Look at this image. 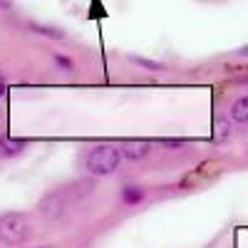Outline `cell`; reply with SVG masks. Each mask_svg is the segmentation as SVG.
Returning <instances> with one entry per match:
<instances>
[{
    "label": "cell",
    "instance_id": "cell-1",
    "mask_svg": "<svg viewBox=\"0 0 248 248\" xmlns=\"http://www.w3.org/2000/svg\"><path fill=\"white\" fill-rule=\"evenodd\" d=\"M122 161V149L119 147H112V144H99V147H94L87 159H85V169L94 176H107L112 171H117Z\"/></svg>",
    "mask_w": 248,
    "mask_h": 248
},
{
    "label": "cell",
    "instance_id": "cell-2",
    "mask_svg": "<svg viewBox=\"0 0 248 248\" xmlns=\"http://www.w3.org/2000/svg\"><path fill=\"white\" fill-rule=\"evenodd\" d=\"M30 238V221L23 214H5L0 216V241L10 246H20Z\"/></svg>",
    "mask_w": 248,
    "mask_h": 248
},
{
    "label": "cell",
    "instance_id": "cell-3",
    "mask_svg": "<svg viewBox=\"0 0 248 248\" xmlns=\"http://www.w3.org/2000/svg\"><path fill=\"white\" fill-rule=\"evenodd\" d=\"M67 211V199L65 194H47L43 201H40V214H43L47 221H55V218H62Z\"/></svg>",
    "mask_w": 248,
    "mask_h": 248
},
{
    "label": "cell",
    "instance_id": "cell-4",
    "mask_svg": "<svg viewBox=\"0 0 248 248\" xmlns=\"http://www.w3.org/2000/svg\"><path fill=\"white\" fill-rule=\"evenodd\" d=\"M122 149V156L124 159H129V161H141V159H147L149 152H152V144L149 141H144V139H134V141H127Z\"/></svg>",
    "mask_w": 248,
    "mask_h": 248
},
{
    "label": "cell",
    "instance_id": "cell-5",
    "mask_svg": "<svg viewBox=\"0 0 248 248\" xmlns=\"http://www.w3.org/2000/svg\"><path fill=\"white\" fill-rule=\"evenodd\" d=\"M231 119L238 122V124H248V94L238 97L231 105Z\"/></svg>",
    "mask_w": 248,
    "mask_h": 248
},
{
    "label": "cell",
    "instance_id": "cell-6",
    "mask_svg": "<svg viewBox=\"0 0 248 248\" xmlns=\"http://www.w3.org/2000/svg\"><path fill=\"white\" fill-rule=\"evenodd\" d=\"M122 201L127 203V206H137V203H141L144 201V189L141 186H124L122 189Z\"/></svg>",
    "mask_w": 248,
    "mask_h": 248
},
{
    "label": "cell",
    "instance_id": "cell-7",
    "mask_svg": "<svg viewBox=\"0 0 248 248\" xmlns=\"http://www.w3.org/2000/svg\"><path fill=\"white\" fill-rule=\"evenodd\" d=\"M30 30L35 35H45L50 40H62L65 37V30H60V28H52V25H40V23H30Z\"/></svg>",
    "mask_w": 248,
    "mask_h": 248
},
{
    "label": "cell",
    "instance_id": "cell-8",
    "mask_svg": "<svg viewBox=\"0 0 248 248\" xmlns=\"http://www.w3.org/2000/svg\"><path fill=\"white\" fill-rule=\"evenodd\" d=\"M23 147H25L23 139H15L13 141L10 137H0V152H3V154H17Z\"/></svg>",
    "mask_w": 248,
    "mask_h": 248
},
{
    "label": "cell",
    "instance_id": "cell-9",
    "mask_svg": "<svg viewBox=\"0 0 248 248\" xmlns=\"http://www.w3.org/2000/svg\"><path fill=\"white\" fill-rule=\"evenodd\" d=\"M129 60L134 62V65L144 67V70H149V72H161L164 65L161 62H154V60H147V57H139V55H129Z\"/></svg>",
    "mask_w": 248,
    "mask_h": 248
},
{
    "label": "cell",
    "instance_id": "cell-10",
    "mask_svg": "<svg viewBox=\"0 0 248 248\" xmlns=\"http://www.w3.org/2000/svg\"><path fill=\"white\" fill-rule=\"evenodd\" d=\"M226 137H229V122L218 119V122H216V134H214V139H216V141H223Z\"/></svg>",
    "mask_w": 248,
    "mask_h": 248
},
{
    "label": "cell",
    "instance_id": "cell-11",
    "mask_svg": "<svg viewBox=\"0 0 248 248\" xmlns=\"http://www.w3.org/2000/svg\"><path fill=\"white\" fill-rule=\"evenodd\" d=\"M159 144H164V147H174V149H179V147H184V144H186V139H159Z\"/></svg>",
    "mask_w": 248,
    "mask_h": 248
},
{
    "label": "cell",
    "instance_id": "cell-12",
    "mask_svg": "<svg viewBox=\"0 0 248 248\" xmlns=\"http://www.w3.org/2000/svg\"><path fill=\"white\" fill-rule=\"evenodd\" d=\"M55 62H57V65H60L62 70H65V72H70V70H72V62H70L67 57H62V55H55Z\"/></svg>",
    "mask_w": 248,
    "mask_h": 248
},
{
    "label": "cell",
    "instance_id": "cell-13",
    "mask_svg": "<svg viewBox=\"0 0 248 248\" xmlns=\"http://www.w3.org/2000/svg\"><path fill=\"white\" fill-rule=\"evenodd\" d=\"M10 8H13L10 0H0V10H10Z\"/></svg>",
    "mask_w": 248,
    "mask_h": 248
},
{
    "label": "cell",
    "instance_id": "cell-14",
    "mask_svg": "<svg viewBox=\"0 0 248 248\" xmlns=\"http://www.w3.org/2000/svg\"><path fill=\"white\" fill-rule=\"evenodd\" d=\"M236 52H238L241 57H248V45H243V47H241V50H236Z\"/></svg>",
    "mask_w": 248,
    "mask_h": 248
},
{
    "label": "cell",
    "instance_id": "cell-15",
    "mask_svg": "<svg viewBox=\"0 0 248 248\" xmlns=\"http://www.w3.org/2000/svg\"><path fill=\"white\" fill-rule=\"evenodd\" d=\"M8 92V87H5V79H0V97H3Z\"/></svg>",
    "mask_w": 248,
    "mask_h": 248
},
{
    "label": "cell",
    "instance_id": "cell-16",
    "mask_svg": "<svg viewBox=\"0 0 248 248\" xmlns=\"http://www.w3.org/2000/svg\"><path fill=\"white\" fill-rule=\"evenodd\" d=\"M241 82H248V75H246V77H241Z\"/></svg>",
    "mask_w": 248,
    "mask_h": 248
},
{
    "label": "cell",
    "instance_id": "cell-17",
    "mask_svg": "<svg viewBox=\"0 0 248 248\" xmlns=\"http://www.w3.org/2000/svg\"><path fill=\"white\" fill-rule=\"evenodd\" d=\"M0 79H3V72H0Z\"/></svg>",
    "mask_w": 248,
    "mask_h": 248
}]
</instances>
